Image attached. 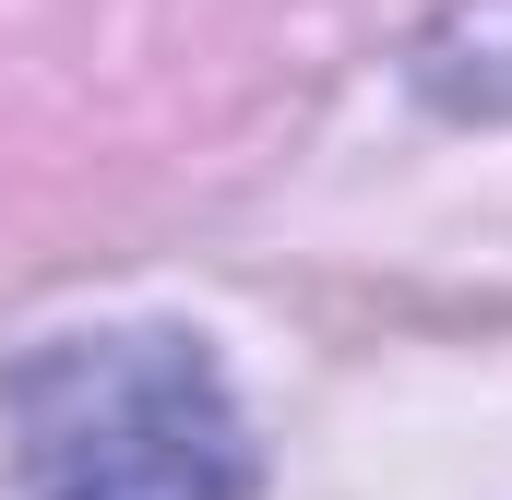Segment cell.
<instances>
[{
    "label": "cell",
    "mask_w": 512,
    "mask_h": 500,
    "mask_svg": "<svg viewBox=\"0 0 512 500\" xmlns=\"http://www.w3.org/2000/svg\"><path fill=\"white\" fill-rule=\"evenodd\" d=\"M0 429L24 500H251L262 441L203 334L96 322L0 370Z\"/></svg>",
    "instance_id": "cell-1"
}]
</instances>
